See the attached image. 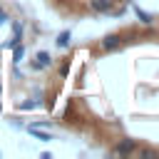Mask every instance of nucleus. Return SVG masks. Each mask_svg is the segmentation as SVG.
I'll list each match as a JSON object with an SVG mask.
<instances>
[{"instance_id":"nucleus-3","label":"nucleus","mask_w":159,"mask_h":159,"mask_svg":"<svg viewBox=\"0 0 159 159\" xmlns=\"http://www.w3.org/2000/svg\"><path fill=\"white\" fill-rule=\"evenodd\" d=\"M20 40H22V25H20V22H15V25H12V37L7 40V47H15Z\"/></svg>"},{"instance_id":"nucleus-1","label":"nucleus","mask_w":159,"mask_h":159,"mask_svg":"<svg viewBox=\"0 0 159 159\" xmlns=\"http://www.w3.org/2000/svg\"><path fill=\"white\" fill-rule=\"evenodd\" d=\"M137 149V144H134V139H122L117 147H114V152L112 154H132Z\"/></svg>"},{"instance_id":"nucleus-12","label":"nucleus","mask_w":159,"mask_h":159,"mask_svg":"<svg viewBox=\"0 0 159 159\" xmlns=\"http://www.w3.org/2000/svg\"><path fill=\"white\" fill-rule=\"evenodd\" d=\"M5 22H7V15H5L2 10H0V25H5Z\"/></svg>"},{"instance_id":"nucleus-11","label":"nucleus","mask_w":159,"mask_h":159,"mask_svg":"<svg viewBox=\"0 0 159 159\" xmlns=\"http://www.w3.org/2000/svg\"><path fill=\"white\" fill-rule=\"evenodd\" d=\"M139 154H142V157H157L154 149H139Z\"/></svg>"},{"instance_id":"nucleus-8","label":"nucleus","mask_w":159,"mask_h":159,"mask_svg":"<svg viewBox=\"0 0 159 159\" xmlns=\"http://www.w3.org/2000/svg\"><path fill=\"white\" fill-rule=\"evenodd\" d=\"M30 134H32V137H37L40 142H50V139H52L47 132H40V127H37V124H30Z\"/></svg>"},{"instance_id":"nucleus-10","label":"nucleus","mask_w":159,"mask_h":159,"mask_svg":"<svg viewBox=\"0 0 159 159\" xmlns=\"http://www.w3.org/2000/svg\"><path fill=\"white\" fill-rule=\"evenodd\" d=\"M35 107H40V99H32V102H22L20 104V109H35Z\"/></svg>"},{"instance_id":"nucleus-4","label":"nucleus","mask_w":159,"mask_h":159,"mask_svg":"<svg viewBox=\"0 0 159 159\" xmlns=\"http://www.w3.org/2000/svg\"><path fill=\"white\" fill-rule=\"evenodd\" d=\"M119 40H122L119 35H107V37L102 40V47H104V50H114V47H119Z\"/></svg>"},{"instance_id":"nucleus-7","label":"nucleus","mask_w":159,"mask_h":159,"mask_svg":"<svg viewBox=\"0 0 159 159\" xmlns=\"http://www.w3.org/2000/svg\"><path fill=\"white\" fill-rule=\"evenodd\" d=\"M70 37H72V35H70V30H62V32L57 35V40H55V45H57L60 50H65V47L70 45Z\"/></svg>"},{"instance_id":"nucleus-6","label":"nucleus","mask_w":159,"mask_h":159,"mask_svg":"<svg viewBox=\"0 0 159 159\" xmlns=\"http://www.w3.org/2000/svg\"><path fill=\"white\" fill-rule=\"evenodd\" d=\"M134 15H137V17H139V22H144V25H152V22H154V17H152L147 10H142L139 5L134 7Z\"/></svg>"},{"instance_id":"nucleus-5","label":"nucleus","mask_w":159,"mask_h":159,"mask_svg":"<svg viewBox=\"0 0 159 159\" xmlns=\"http://www.w3.org/2000/svg\"><path fill=\"white\" fill-rule=\"evenodd\" d=\"M89 5H92V10H97V12H109L112 0H92Z\"/></svg>"},{"instance_id":"nucleus-9","label":"nucleus","mask_w":159,"mask_h":159,"mask_svg":"<svg viewBox=\"0 0 159 159\" xmlns=\"http://www.w3.org/2000/svg\"><path fill=\"white\" fill-rule=\"evenodd\" d=\"M12 50H15V52H12V60H15V62H20V60H22V57H25V47H22V45H20V42H17V45H15V47H12Z\"/></svg>"},{"instance_id":"nucleus-2","label":"nucleus","mask_w":159,"mask_h":159,"mask_svg":"<svg viewBox=\"0 0 159 159\" xmlns=\"http://www.w3.org/2000/svg\"><path fill=\"white\" fill-rule=\"evenodd\" d=\"M50 62H52V60H50V55H47V52H37V55H35V62H32V67H35V70H45Z\"/></svg>"}]
</instances>
